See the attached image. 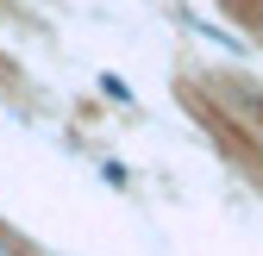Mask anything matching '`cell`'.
I'll return each mask as SVG.
<instances>
[{"label":"cell","mask_w":263,"mask_h":256,"mask_svg":"<svg viewBox=\"0 0 263 256\" xmlns=\"http://www.w3.org/2000/svg\"><path fill=\"white\" fill-rule=\"evenodd\" d=\"M0 256H19V250H13V244H7V238H0Z\"/></svg>","instance_id":"cell-1"}]
</instances>
